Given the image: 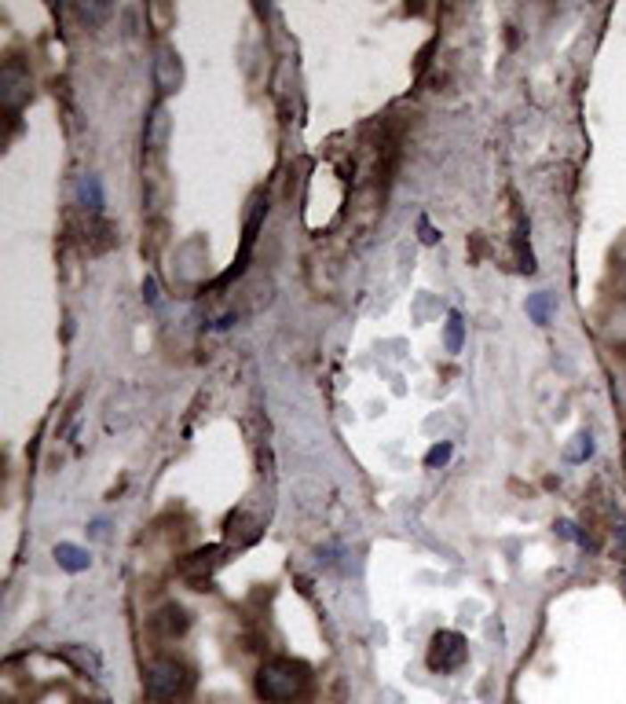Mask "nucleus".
Segmentation results:
<instances>
[{"label": "nucleus", "mask_w": 626, "mask_h": 704, "mask_svg": "<svg viewBox=\"0 0 626 704\" xmlns=\"http://www.w3.org/2000/svg\"><path fill=\"white\" fill-rule=\"evenodd\" d=\"M29 88H33V85H29V74L12 59L4 70H0V104H4L8 114H15V111L26 104V99H29Z\"/></svg>", "instance_id": "20e7f679"}, {"label": "nucleus", "mask_w": 626, "mask_h": 704, "mask_svg": "<svg viewBox=\"0 0 626 704\" xmlns=\"http://www.w3.org/2000/svg\"><path fill=\"white\" fill-rule=\"evenodd\" d=\"M575 441H579V444L568 451V462H582V459L594 455V437H589V433H579Z\"/></svg>", "instance_id": "f8f14e48"}, {"label": "nucleus", "mask_w": 626, "mask_h": 704, "mask_svg": "<svg viewBox=\"0 0 626 704\" xmlns=\"http://www.w3.org/2000/svg\"><path fill=\"white\" fill-rule=\"evenodd\" d=\"M169 132H172V114L158 104V107L151 111V118H147V147H151V151H161L165 140H169Z\"/></svg>", "instance_id": "0eeeda50"}, {"label": "nucleus", "mask_w": 626, "mask_h": 704, "mask_svg": "<svg viewBox=\"0 0 626 704\" xmlns=\"http://www.w3.org/2000/svg\"><path fill=\"white\" fill-rule=\"evenodd\" d=\"M180 81H184L180 55L172 52V48H158V55H154V85H158V92H161V95L177 92Z\"/></svg>", "instance_id": "39448f33"}, {"label": "nucleus", "mask_w": 626, "mask_h": 704, "mask_svg": "<svg viewBox=\"0 0 626 704\" xmlns=\"http://www.w3.org/2000/svg\"><path fill=\"white\" fill-rule=\"evenodd\" d=\"M187 627H191V620H187V613L180 606H161L154 613V631L169 634V639H177V634H184Z\"/></svg>", "instance_id": "423d86ee"}, {"label": "nucleus", "mask_w": 626, "mask_h": 704, "mask_svg": "<svg viewBox=\"0 0 626 704\" xmlns=\"http://www.w3.org/2000/svg\"><path fill=\"white\" fill-rule=\"evenodd\" d=\"M436 239H440V235H436V231L429 228V220H422V243H429V246H432Z\"/></svg>", "instance_id": "f3484780"}, {"label": "nucleus", "mask_w": 626, "mask_h": 704, "mask_svg": "<svg viewBox=\"0 0 626 704\" xmlns=\"http://www.w3.org/2000/svg\"><path fill=\"white\" fill-rule=\"evenodd\" d=\"M465 639L458 631H436L432 646H429V667L432 672H455V667L465 664Z\"/></svg>", "instance_id": "7ed1b4c3"}, {"label": "nucleus", "mask_w": 626, "mask_h": 704, "mask_svg": "<svg viewBox=\"0 0 626 704\" xmlns=\"http://www.w3.org/2000/svg\"><path fill=\"white\" fill-rule=\"evenodd\" d=\"M549 312H553V294L539 290V294H531V297H528V316H531L539 327H546V323H549Z\"/></svg>", "instance_id": "9d476101"}, {"label": "nucleus", "mask_w": 626, "mask_h": 704, "mask_svg": "<svg viewBox=\"0 0 626 704\" xmlns=\"http://www.w3.org/2000/svg\"><path fill=\"white\" fill-rule=\"evenodd\" d=\"M78 203H81L85 210H92V213H103L107 198H103V180H99V177L85 173V177L78 180Z\"/></svg>", "instance_id": "1a4fd4ad"}, {"label": "nucleus", "mask_w": 626, "mask_h": 704, "mask_svg": "<svg viewBox=\"0 0 626 704\" xmlns=\"http://www.w3.org/2000/svg\"><path fill=\"white\" fill-rule=\"evenodd\" d=\"M462 342H465L462 316H458V312H450V316H447V352H462Z\"/></svg>", "instance_id": "9b49d317"}, {"label": "nucleus", "mask_w": 626, "mask_h": 704, "mask_svg": "<svg viewBox=\"0 0 626 704\" xmlns=\"http://www.w3.org/2000/svg\"><path fill=\"white\" fill-rule=\"evenodd\" d=\"M187 686H191V675H187V667L180 660L161 657V660H154L147 667V697L151 700H161V704L177 700V697L187 693Z\"/></svg>", "instance_id": "f03ea898"}, {"label": "nucleus", "mask_w": 626, "mask_h": 704, "mask_svg": "<svg viewBox=\"0 0 626 704\" xmlns=\"http://www.w3.org/2000/svg\"><path fill=\"white\" fill-rule=\"evenodd\" d=\"M144 297L151 301V305H158V283H154V279H147V283H144Z\"/></svg>", "instance_id": "dca6fc26"}, {"label": "nucleus", "mask_w": 626, "mask_h": 704, "mask_svg": "<svg viewBox=\"0 0 626 704\" xmlns=\"http://www.w3.org/2000/svg\"><path fill=\"white\" fill-rule=\"evenodd\" d=\"M66 653L74 657L81 667H92V675H99V672H103V664H99V657H95V653H85V650H66Z\"/></svg>", "instance_id": "4468645a"}, {"label": "nucleus", "mask_w": 626, "mask_h": 704, "mask_svg": "<svg viewBox=\"0 0 626 704\" xmlns=\"http://www.w3.org/2000/svg\"><path fill=\"white\" fill-rule=\"evenodd\" d=\"M55 561H59V568H66V573H85V568L92 565V558H88V551L85 547H78V543H55Z\"/></svg>", "instance_id": "6e6552de"}, {"label": "nucleus", "mask_w": 626, "mask_h": 704, "mask_svg": "<svg viewBox=\"0 0 626 704\" xmlns=\"http://www.w3.org/2000/svg\"><path fill=\"white\" fill-rule=\"evenodd\" d=\"M304 686H308V667L297 660H286V657L260 664V672H257V693L268 704H286V700L301 697Z\"/></svg>", "instance_id": "f257e3e1"}, {"label": "nucleus", "mask_w": 626, "mask_h": 704, "mask_svg": "<svg viewBox=\"0 0 626 704\" xmlns=\"http://www.w3.org/2000/svg\"><path fill=\"white\" fill-rule=\"evenodd\" d=\"M78 15H81L85 22H99V19H107V15H111V8H107V4H81V8H78Z\"/></svg>", "instance_id": "2eb2a0df"}, {"label": "nucleus", "mask_w": 626, "mask_h": 704, "mask_svg": "<svg viewBox=\"0 0 626 704\" xmlns=\"http://www.w3.org/2000/svg\"><path fill=\"white\" fill-rule=\"evenodd\" d=\"M450 455H455V444H450V441L432 444V448H429V455H425V466H443Z\"/></svg>", "instance_id": "ddd939ff"}]
</instances>
